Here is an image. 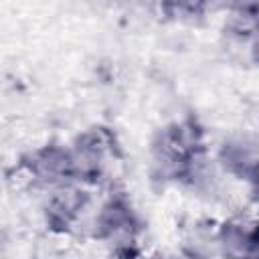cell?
<instances>
[{
    "mask_svg": "<svg viewBox=\"0 0 259 259\" xmlns=\"http://www.w3.org/2000/svg\"><path fill=\"white\" fill-rule=\"evenodd\" d=\"M247 57H249L255 65H259V24H257V28L253 30L251 38L247 40Z\"/></svg>",
    "mask_w": 259,
    "mask_h": 259,
    "instance_id": "277c9868",
    "label": "cell"
},
{
    "mask_svg": "<svg viewBox=\"0 0 259 259\" xmlns=\"http://www.w3.org/2000/svg\"><path fill=\"white\" fill-rule=\"evenodd\" d=\"M241 180L247 184L249 194H253V198L259 202V158H255V160L247 166V170L243 172Z\"/></svg>",
    "mask_w": 259,
    "mask_h": 259,
    "instance_id": "7a4b0ae2",
    "label": "cell"
},
{
    "mask_svg": "<svg viewBox=\"0 0 259 259\" xmlns=\"http://www.w3.org/2000/svg\"><path fill=\"white\" fill-rule=\"evenodd\" d=\"M212 241L223 259H259V214L237 210L217 223Z\"/></svg>",
    "mask_w": 259,
    "mask_h": 259,
    "instance_id": "6da1fadb",
    "label": "cell"
},
{
    "mask_svg": "<svg viewBox=\"0 0 259 259\" xmlns=\"http://www.w3.org/2000/svg\"><path fill=\"white\" fill-rule=\"evenodd\" d=\"M99 259H148V255L144 253L142 247L119 249V251H107V249H103V255Z\"/></svg>",
    "mask_w": 259,
    "mask_h": 259,
    "instance_id": "3957f363",
    "label": "cell"
},
{
    "mask_svg": "<svg viewBox=\"0 0 259 259\" xmlns=\"http://www.w3.org/2000/svg\"><path fill=\"white\" fill-rule=\"evenodd\" d=\"M174 259H202L198 253H194V251H184V253H180V255H176Z\"/></svg>",
    "mask_w": 259,
    "mask_h": 259,
    "instance_id": "5b68a950",
    "label": "cell"
}]
</instances>
